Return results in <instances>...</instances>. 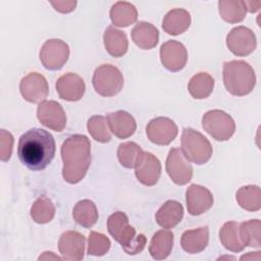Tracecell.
<instances>
[{
  "mask_svg": "<svg viewBox=\"0 0 261 261\" xmlns=\"http://www.w3.org/2000/svg\"><path fill=\"white\" fill-rule=\"evenodd\" d=\"M55 150L53 136L43 128L34 127L19 138L17 155L21 163L28 168L42 170L54 158Z\"/></svg>",
  "mask_w": 261,
  "mask_h": 261,
  "instance_id": "6da1fadb",
  "label": "cell"
},
{
  "mask_svg": "<svg viewBox=\"0 0 261 261\" xmlns=\"http://www.w3.org/2000/svg\"><path fill=\"white\" fill-rule=\"evenodd\" d=\"M62 176L68 184H77L91 164V143L84 135L68 137L61 146Z\"/></svg>",
  "mask_w": 261,
  "mask_h": 261,
  "instance_id": "7a4b0ae2",
  "label": "cell"
},
{
  "mask_svg": "<svg viewBox=\"0 0 261 261\" xmlns=\"http://www.w3.org/2000/svg\"><path fill=\"white\" fill-rule=\"evenodd\" d=\"M107 229L128 255L141 253L146 246V237L143 233H136V229L128 223V217L121 211L114 212L108 217Z\"/></svg>",
  "mask_w": 261,
  "mask_h": 261,
  "instance_id": "3957f363",
  "label": "cell"
},
{
  "mask_svg": "<svg viewBox=\"0 0 261 261\" xmlns=\"http://www.w3.org/2000/svg\"><path fill=\"white\" fill-rule=\"evenodd\" d=\"M223 83L233 96L250 94L256 85L253 67L244 60H231L223 63Z\"/></svg>",
  "mask_w": 261,
  "mask_h": 261,
  "instance_id": "277c9868",
  "label": "cell"
},
{
  "mask_svg": "<svg viewBox=\"0 0 261 261\" xmlns=\"http://www.w3.org/2000/svg\"><path fill=\"white\" fill-rule=\"evenodd\" d=\"M180 144L185 157L198 165L206 163L212 156V146L208 139L191 127L184 128Z\"/></svg>",
  "mask_w": 261,
  "mask_h": 261,
  "instance_id": "5b68a950",
  "label": "cell"
},
{
  "mask_svg": "<svg viewBox=\"0 0 261 261\" xmlns=\"http://www.w3.org/2000/svg\"><path fill=\"white\" fill-rule=\"evenodd\" d=\"M93 86L99 95L103 97H113L122 90V73L114 65L102 64L94 71Z\"/></svg>",
  "mask_w": 261,
  "mask_h": 261,
  "instance_id": "8992f818",
  "label": "cell"
},
{
  "mask_svg": "<svg viewBox=\"0 0 261 261\" xmlns=\"http://www.w3.org/2000/svg\"><path fill=\"white\" fill-rule=\"evenodd\" d=\"M202 126L213 139L220 142L229 140L236 130L232 117L218 109L209 110L203 115Z\"/></svg>",
  "mask_w": 261,
  "mask_h": 261,
  "instance_id": "52a82bcc",
  "label": "cell"
},
{
  "mask_svg": "<svg viewBox=\"0 0 261 261\" xmlns=\"http://www.w3.org/2000/svg\"><path fill=\"white\" fill-rule=\"evenodd\" d=\"M69 57L68 45L59 39L47 40L40 50V60L49 70L60 69Z\"/></svg>",
  "mask_w": 261,
  "mask_h": 261,
  "instance_id": "ba28073f",
  "label": "cell"
},
{
  "mask_svg": "<svg viewBox=\"0 0 261 261\" xmlns=\"http://www.w3.org/2000/svg\"><path fill=\"white\" fill-rule=\"evenodd\" d=\"M166 171L171 180L179 186L188 184L193 176V167L179 148H172L169 151Z\"/></svg>",
  "mask_w": 261,
  "mask_h": 261,
  "instance_id": "9c48e42d",
  "label": "cell"
},
{
  "mask_svg": "<svg viewBox=\"0 0 261 261\" xmlns=\"http://www.w3.org/2000/svg\"><path fill=\"white\" fill-rule=\"evenodd\" d=\"M256 36L247 27L233 28L226 36V46L237 56H247L256 49Z\"/></svg>",
  "mask_w": 261,
  "mask_h": 261,
  "instance_id": "30bf717a",
  "label": "cell"
},
{
  "mask_svg": "<svg viewBox=\"0 0 261 261\" xmlns=\"http://www.w3.org/2000/svg\"><path fill=\"white\" fill-rule=\"evenodd\" d=\"M19 91L28 102L41 103L48 96L49 86L44 75L38 72H30L20 81Z\"/></svg>",
  "mask_w": 261,
  "mask_h": 261,
  "instance_id": "8fae6325",
  "label": "cell"
},
{
  "mask_svg": "<svg viewBox=\"0 0 261 261\" xmlns=\"http://www.w3.org/2000/svg\"><path fill=\"white\" fill-rule=\"evenodd\" d=\"M39 121L56 132H62L66 125V114L62 106L53 100H44L37 109Z\"/></svg>",
  "mask_w": 261,
  "mask_h": 261,
  "instance_id": "7c38bea8",
  "label": "cell"
},
{
  "mask_svg": "<svg viewBox=\"0 0 261 261\" xmlns=\"http://www.w3.org/2000/svg\"><path fill=\"white\" fill-rule=\"evenodd\" d=\"M160 60L166 69L176 72L186 66L188 61V51L180 42L170 40L161 46Z\"/></svg>",
  "mask_w": 261,
  "mask_h": 261,
  "instance_id": "4fadbf2b",
  "label": "cell"
},
{
  "mask_svg": "<svg viewBox=\"0 0 261 261\" xmlns=\"http://www.w3.org/2000/svg\"><path fill=\"white\" fill-rule=\"evenodd\" d=\"M148 139L156 145H168L177 136V126L168 117H156L146 127Z\"/></svg>",
  "mask_w": 261,
  "mask_h": 261,
  "instance_id": "5bb4252c",
  "label": "cell"
},
{
  "mask_svg": "<svg viewBox=\"0 0 261 261\" xmlns=\"http://www.w3.org/2000/svg\"><path fill=\"white\" fill-rule=\"evenodd\" d=\"M135 173L141 184L152 187L158 181L161 174L160 161L152 153L143 151L136 163Z\"/></svg>",
  "mask_w": 261,
  "mask_h": 261,
  "instance_id": "9a60e30c",
  "label": "cell"
},
{
  "mask_svg": "<svg viewBox=\"0 0 261 261\" xmlns=\"http://www.w3.org/2000/svg\"><path fill=\"white\" fill-rule=\"evenodd\" d=\"M188 212L191 215H201L207 212L213 205L211 192L200 185H191L186 192Z\"/></svg>",
  "mask_w": 261,
  "mask_h": 261,
  "instance_id": "2e32d148",
  "label": "cell"
},
{
  "mask_svg": "<svg viewBox=\"0 0 261 261\" xmlns=\"http://www.w3.org/2000/svg\"><path fill=\"white\" fill-rule=\"evenodd\" d=\"M85 237L74 230H68L60 236L58 242L59 253L65 260H82L85 253Z\"/></svg>",
  "mask_w": 261,
  "mask_h": 261,
  "instance_id": "e0dca14e",
  "label": "cell"
},
{
  "mask_svg": "<svg viewBox=\"0 0 261 261\" xmlns=\"http://www.w3.org/2000/svg\"><path fill=\"white\" fill-rule=\"evenodd\" d=\"M86 85L84 80L76 73L68 72L61 75L56 82L58 96L65 101H79L85 94Z\"/></svg>",
  "mask_w": 261,
  "mask_h": 261,
  "instance_id": "ac0fdd59",
  "label": "cell"
},
{
  "mask_svg": "<svg viewBox=\"0 0 261 261\" xmlns=\"http://www.w3.org/2000/svg\"><path fill=\"white\" fill-rule=\"evenodd\" d=\"M107 121L111 133L119 139L129 138L137 128V123L133 115L123 110L108 113Z\"/></svg>",
  "mask_w": 261,
  "mask_h": 261,
  "instance_id": "d6986e66",
  "label": "cell"
},
{
  "mask_svg": "<svg viewBox=\"0 0 261 261\" xmlns=\"http://www.w3.org/2000/svg\"><path fill=\"white\" fill-rule=\"evenodd\" d=\"M132 39L139 48L150 50L158 44L159 32L152 23L139 21L132 31Z\"/></svg>",
  "mask_w": 261,
  "mask_h": 261,
  "instance_id": "ffe728a7",
  "label": "cell"
},
{
  "mask_svg": "<svg viewBox=\"0 0 261 261\" xmlns=\"http://www.w3.org/2000/svg\"><path fill=\"white\" fill-rule=\"evenodd\" d=\"M209 242V229L207 226L186 230L180 238V245L185 252L198 254L204 251Z\"/></svg>",
  "mask_w": 261,
  "mask_h": 261,
  "instance_id": "44dd1931",
  "label": "cell"
},
{
  "mask_svg": "<svg viewBox=\"0 0 261 261\" xmlns=\"http://www.w3.org/2000/svg\"><path fill=\"white\" fill-rule=\"evenodd\" d=\"M184 216L182 205L174 200L166 201L156 212V222L163 228H172L177 225Z\"/></svg>",
  "mask_w": 261,
  "mask_h": 261,
  "instance_id": "7402d4cb",
  "label": "cell"
},
{
  "mask_svg": "<svg viewBox=\"0 0 261 261\" xmlns=\"http://www.w3.org/2000/svg\"><path fill=\"white\" fill-rule=\"evenodd\" d=\"M191 24L190 13L181 8H175L166 13L162 21L163 31L172 36L185 33Z\"/></svg>",
  "mask_w": 261,
  "mask_h": 261,
  "instance_id": "603a6c76",
  "label": "cell"
},
{
  "mask_svg": "<svg viewBox=\"0 0 261 261\" xmlns=\"http://www.w3.org/2000/svg\"><path fill=\"white\" fill-rule=\"evenodd\" d=\"M104 46L106 51L113 57L123 56L128 47L126 34L114 27H108L103 36Z\"/></svg>",
  "mask_w": 261,
  "mask_h": 261,
  "instance_id": "cb8c5ba5",
  "label": "cell"
},
{
  "mask_svg": "<svg viewBox=\"0 0 261 261\" xmlns=\"http://www.w3.org/2000/svg\"><path fill=\"white\" fill-rule=\"evenodd\" d=\"M173 247V233L170 230H158L154 233L150 245L149 252L153 259L163 260L169 256Z\"/></svg>",
  "mask_w": 261,
  "mask_h": 261,
  "instance_id": "d4e9b609",
  "label": "cell"
},
{
  "mask_svg": "<svg viewBox=\"0 0 261 261\" xmlns=\"http://www.w3.org/2000/svg\"><path fill=\"white\" fill-rule=\"evenodd\" d=\"M219 239L223 247L231 252H241L246 247L241 237L240 223L236 221H227L222 225Z\"/></svg>",
  "mask_w": 261,
  "mask_h": 261,
  "instance_id": "484cf974",
  "label": "cell"
},
{
  "mask_svg": "<svg viewBox=\"0 0 261 261\" xmlns=\"http://www.w3.org/2000/svg\"><path fill=\"white\" fill-rule=\"evenodd\" d=\"M110 18L114 25L124 28L133 24L138 18L137 8L129 2L118 1L110 9Z\"/></svg>",
  "mask_w": 261,
  "mask_h": 261,
  "instance_id": "4316f807",
  "label": "cell"
},
{
  "mask_svg": "<svg viewBox=\"0 0 261 261\" xmlns=\"http://www.w3.org/2000/svg\"><path fill=\"white\" fill-rule=\"evenodd\" d=\"M72 216L76 223L86 228H90L98 220V210L93 201L84 199L74 205Z\"/></svg>",
  "mask_w": 261,
  "mask_h": 261,
  "instance_id": "83f0119b",
  "label": "cell"
},
{
  "mask_svg": "<svg viewBox=\"0 0 261 261\" xmlns=\"http://www.w3.org/2000/svg\"><path fill=\"white\" fill-rule=\"evenodd\" d=\"M218 11L221 18L229 23H237L246 17L245 1L221 0L218 2Z\"/></svg>",
  "mask_w": 261,
  "mask_h": 261,
  "instance_id": "f1b7e54d",
  "label": "cell"
},
{
  "mask_svg": "<svg viewBox=\"0 0 261 261\" xmlns=\"http://www.w3.org/2000/svg\"><path fill=\"white\" fill-rule=\"evenodd\" d=\"M214 89V80L207 72L195 74L189 82L188 90L195 99H205L210 96Z\"/></svg>",
  "mask_w": 261,
  "mask_h": 261,
  "instance_id": "f546056e",
  "label": "cell"
},
{
  "mask_svg": "<svg viewBox=\"0 0 261 261\" xmlns=\"http://www.w3.org/2000/svg\"><path fill=\"white\" fill-rule=\"evenodd\" d=\"M236 199L243 209L248 211H258L261 207L260 188L255 185L242 187L237 192Z\"/></svg>",
  "mask_w": 261,
  "mask_h": 261,
  "instance_id": "4dcf8cb0",
  "label": "cell"
},
{
  "mask_svg": "<svg viewBox=\"0 0 261 261\" xmlns=\"http://www.w3.org/2000/svg\"><path fill=\"white\" fill-rule=\"evenodd\" d=\"M55 215V206L46 196L39 197L31 208V216L37 223L44 224L50 222Z\"/></svg>",
  "mask_w": 261,
  "mask_h": 261,
  "instance_id": "1f68e13d",
  "label": "cell"
},
{
  "mask_svg": "<svg viewBox=\"0 0 261 261\" xmlns=\"http://www.w3.org/2000/svg\"><path fill=\"white\" fill-rule=\"evenodd\" d=\"M240 232L245 246L260 248L261 246V223L258 219H252L240 224Z\"/></svg>",
  "mask_w": 261,
  "mask_h": 261,
  "instance_id": "d6a6232c",
  "label": "cell"
},
{
  "mask_svg": "<svg viewBox=\"0 0 261 261\" xmlns=\"http://www.w3.org/2000/svg\"><path fill=\"white\" fill-rule=\"evenodd\" d=\"M88 132L96 141L107 143L111 140V130L108 125L107 118L102 115L92 116L87 123Z\"/></svg>",
  "mask_w": 261,
  "mask_h": 261,
  "instance_id": "836d02e7",
  "label": "cell"
},
{
  "mask_svg": "<svg viewBox=\"0 0 261 261\" xmlns=\"http://www.w3.org/2000/svg\"><path fill=\"white\" fill-rule=\"evenodd\" d=\"M143 153L141 147L134 142H125L118 146L117 158L120 164L125 168H134Z\"/></svg>",
  "mask_w": 261,
  "mask_h": 261,
  "instance_id": "e575fe53",
  "label": "cell"
},
{
  "mask_svg": "<svg viewBox=\"0 0 261 261\" xmlns=\"http://www.w3.org/2000/svg\"><path fill=\"white\" fill-rule=\"evenodd\" d=\"M110 241L103 233L92 231L88 239V254L92 256H103L110 249Z\"/></svg>",
  "mask_w": 261,
  "mask_h": 261,
  "instance_id": "d590c367",
  "label": "cell"
},
{
  "mask_svg": "<svg viewBox=\"0 0 261 261\" xmlns=\"http://www.w3.org/2000/svg\"><path fill=\"white\" fill-rule=\"evenodd\" d=\"M13 146V137L12 135L5 130L1 129L0 132V159L2 161L9 160L12 152Z\"/></svg>",
  "mask_w": 261,
  "mask_h": 261,
  "instance_id": "8d00e7d4",
  "label": "cell"
},
{
  "mask_svg": "<svg viewBox=\"0 0 261 261\" xmlns=\"http://www.w3.org/2000/svg\"><path fill=\"white\" fill-rule=\"evenodd\" d=\"M51 5L55 8V10L61 13H68L74 9V7L76 6V1H72V0L52 1Z\"/></svg>",
  "mask_w": 261,
  "mask_h": 261,
  "instance_id": "74e56055",
  "label": "cell"
},
{
  "mask_svg": "<svg viewBox=\"0 0 261 261\" xmlns=\"http://www.w3.org/2000/svg\"><path fill=\"white\" fill-rule=\"evenodd\" d=\"M245 5L249 12H257L260 9L261 2L260 1H245Z\"/></svg>",
  "mask_w": 261,
  "mask_h": 261,
  "instance_id": "f35d334b",
  "label": "cell"
},
{
  "mask_svg": "<svg viewBox=\"0 0 261 261\" xmlns=\"http://www.w3.org/2000/svg\"><path fill=\"white\" fill-rule=\"evenodd\" d=\"M51 260V259H54V260H60L61 258L57 255H55L53 252H44L43 255H41L38 260Z\"/></svg>",
  "mask_w": 261,
  "mask_h": 261,
  "instance_id": "ab89813d",
  "label": "cell"
},
{
  "mask_svg": "<svg viewBox=\"0 0 261 261\" xmlns=\"http://www.w3.org/2000/svg\"><path fill=\"white\" fill-rule=\"evenodd\" d=\"M253 253L254 254H252V252H249L247 255H243L241 257V259L242 260H244V259H257V260H259L261 258L259 251L258 252H253Z\"/></svg>",
  "mask_w": 261,
  "mask_h": 261,
  "instance_id": "60d3db41",
  "label": "cell"
}]
</instances>
